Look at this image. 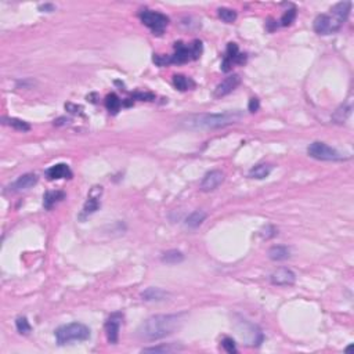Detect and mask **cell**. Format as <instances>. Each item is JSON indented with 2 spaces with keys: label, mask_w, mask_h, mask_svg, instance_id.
Segmentation results:
<instances>
[{
  "label": "cell",
  "mask_w": 354,
  "mask_h": 354,
  "mask_svg": "<svg viewBox=\"0 0 354 354\" xmlns=\"http://www.w3.org/2000/svg\"><path fill=\"white\" fill-rule=\"evenodd\" d=\"M185 321V314H158L153 317L147 318L137 330V336L141 341L154 342L171 336L177 330L181 328V325Z\"/></svg>",
  "instance_id": "1"
},
{
  "label": "cell",
  "mask_w": 354,
  "mask_h": 354,
  "mask_svg": "<svg viewBox=\"0 0 354 354\" xmlns=\"http://www.w3.org/2000/svg\"><path fill=\"white\" fill-rule=\"evenodd\" d=\"M244 118L242 111H226L223 114H195L181 121V126L189 130H212L237 123Z\"/></svg>",
  "instance_id": "2"
},
{
  "label": "cell",
  "mask_w": 354,
  "mask_h": 354,
  "mask_svg": "<svg viewBox=\"0 0 354 354\" xmlns=\"http://www.w3.org/2000/svg\"><path fill=\"white\" fill-rule=\"evenodd\" d=\"M352 10V1H341L331 7L328 14H320L314 19L313 28L318 35H331L341 31L343 24L348 21Z\"/></svg>",
  "instance_id": "3"
},
{
  "label": "cell",
  "mask_w": 354,
  "mask_h": 354,
  "mask_svg": "<svg viewBox=\"0 0 354 354\" xmlns=\"http://www.w3.org/2000/svg\"><path fill=\"white\" fill-rule=\"evenodd\" d=\"M203 46L201 40H194L191 44H184L183 42L175 43V53L172 55H154V62L159 67H165L169 64H185L195 61L202 55Z\"/></svg>",
  "instance_id": "4"
},
{
  "label": "cell",
  "mask_w": 354,
  "mask_h": 354,
  "mask_svg": "<svg viewBox=\"0 0 354 354\" xmlns=\"http://www.w3.org/2000/svg\"><path fill=\"white\" fill-rule=\"evenodd\" d=\"M55 341L60 346L71 345L72 342H85L90 339L92 331L90 328L82 323H71L67 325L58 327L54 332Z\"/></svg>",
  "instance_id": "5"
},
{
  "label": "cell",
  "mask_w": 354,
  "mask_h": 354,
  "mask_svg": "<svg viewBox=\"0 0 354 354\" xmlns=\"http://www.w3.org/2000/svg\"><path fill=\"white\" fill-rule=\"evenodd\" d=\"M141 22L148 26L155 35H162L164 31L166 29V26L169 25V18L166 17L165 14L158 11H153V10H143L139 14Z\"/></svg>",
  "instance_id": "6"
},
{
  "label": "cell",
  "mask_w": 354,
  "mask_h": 354,
  "mask_svg": "<svg viewBox=\"0 0 354 354\" xmlns=\"http://www.w3.org/2000/svg\"><path fill=\"white\" fill-rule=\"evenodd\" d=\"M307 154L312 157V158L317 159V161H343L346 159L343 157L342 154L339 153L338 150L332 148L325 143L321 141H314L312 143L309 148H307Z\"/></svg>",
  "instance_id": "7"
},
{
  "label": "cell",
  "mask_w": 354,
  "mask_h": 354,
  "mask_svg": "<svg viewBox=\"0 0 354 354\" xmlns=\"http://www.w3.org/2000/svg\"><path fill=\"white\" fill-rule=\"evenodd\" d=\"M245 62H246V54L239 51L237 43H228L226 55H224L223 62H221V71L223 72H230L234 64L244 65Z\"/></svg>",
  "instance_id": "8"
},
{
  "label": "cell",
  "mask_w": 354,
  "mask_h": 354,
  "mask_svg": "<svg viewBox=\"0 0 354 354\" xmlns=\"http://www.w3.org/2000/svg\"><path fill=\"white\" fill-rule=\"evenodd\" d=\"M238 335L241 336V339L248 342L246 345L249 346H259L263 342V334L262 331L257 328L256 325L248 323L242 320L241 325L238 327Z\"/></svg>",
  "instance_id": "9"
},
{
  "label": "cell",
  "mask_w": 354,
  "mask_h": 354,
  "mask_svg": "<svg viewBox=\"0 0 354 354\" xmlns=\"http://www.w3.org/2000/svg\"><path fill=\"white\" fill-rule=\"evenodd\" d=\"M123 314L122 313H112L108 320L105 321V336H107V341L111 345H116L119 341V330H121V325H122Z\"/></svg>",
  "instance_id": "10"
},
{
  "label": "cell",
  "mask_w": 354,
  "mask_h": 354,
  "mask_svg": "<svg viewBox=\"0 0 354 354\" xmlns=\"http://www.w3.org/2000/svg\"><path fill=\"white\" fill-rule=\"evenodd\" d=\"M239 83H241V76H239V75H237V73L230 75V76H227L226 79L221 80L219 85L216 86V89H214L213 92V96L216 98L228 96L230 93H232L237 87H238Z\"/></svg>",
  "instance_id": "11"
},
{
  "label": "cell",
  "mask_w": 354,
  "mask_h": 354,
  "mask_svg": "<svg viewBox=\"0 0 354 354\" xmlns=\"http://www.w3.org/2000/svg\"><path fill=\"white\" fill-rule=\"evenodd\" d=\"M103 194V187L100 185H96L90 189V194L87 196V201H86L85 206H83V210L80 213V219H85L86 216H90L93 214L96 210H98L100 208V196Z\"/></svg>",
  "instance_id": "12"
},
{
  "label": "cell",
  "mask_w": 354,
  "mask_h": 354,
  "mask_svg": "<svg viewBox=\"0 0 354 354\" xmlns=\"http://www.w3.org/2000/svg\"><path fill=\"white\" fill-rule=\"evenodd\" d=\"M270 281L273 285H278V287H291L296 282V275L292 270L281 267L270 275Z\"/></svg>",
  "instance_id": "13"
},
{
  "label": "cell",
  "mask_w": 354,
  "mask_h": 354,
  "mask_svg": "<svg viewBox=\"0 0 354 354\" xmlns=\"http://www.w3.org/2000/svg\"><path fill=\"white\" fill-rule=\"evenodd\" d=\"M223 181H224V173H223V172L210 171L203 176L199 188H201L203 192H209V191H213V189H216L217 187H220V185L223 184Z\"/></svg>",
  "instance_id": "14"
},
{
  "label": "cell",
  "mask_w": 354,
  "mask_h": 354,
  "mask_svg": "<svg viewBox=\"0 0 354 354\" xmlns=\"http://www.w3.org/2000/svg\"><path fill=\"white\" fill-rule=\"evenodd\" d=\"M39 177L35 173H25L22 176H19L15 181L10 184L7 187V191L10 192H21V191H26V189L32 188L33 185H36Z\"/></svg>",
  "instance_id": "15"
},
{
  "label": "cell",
  "mask_w": 354,
  "mask_h": 354,
  "mask_svg": "<svg viewBox=\"0 0 354 354\" xmlns=\"http://www.w3.org/2000/svg\"><path fill=\"white\" fill-rule=\"evenodd\" d=\"M46 177L49 180H61V178H71L72 171L67 164H57L46 171Z\"/></svg>",
  "instance_id": "16"
},
{
  "label": "cell",
  "mask_w": 354,
  "mask_h": 354,
  "mask_svg": "<svg viewBox=\"0 0 354 354\" xmlns=\"http://www.w3.org/2000/svg\"><path fill=\"white\" fill-rule=\"evenodd\" d=\"M169 296H171V293L168 291L157 287L147 288L146 291L141 293L143 300H147V302H162V300L168 299Z\"/></svg>",
  "instance_id": "17"
},
{
  "label": "cell",
  "mask_w": 354,
  "mask_h": 354,
  "mask_svg": "<svg viewBox=\"0 0 354 354\" xmlns=\"http://www.w3.org/2000/svg\"><path fill=\"white\" fill-rule=\"evenodd\" d=\"M291 256V250L288 246L284 245H277L270 248L269 250V257L274 262H282V260H287L288 257Z\"/></svg>",
  "instance_id": "18"
},
{
  "label": "cell",
  "mask_w": 354,
  "mask_h": 354,
  "mask_svg": "<svg viewBox=\"0 0 354 354\" xmlns=\"http://www.w3.org/2000/svg\"><path fill=\"white\" fill-rule=\"evenodd\" d=\"M173 85L180 92H187V90H191V89L195 87L194 80L188 76H184V75H175L173 76Z\"/></svg>",
  "instance_id": "19"
},
{
  "label": "cell",
  "mask_w": 354,
  "mask_h": 354,
  "mask_svg": "<svg viewBox=\"0 0 354 354\" xmlns=\"http://www.w3.org/2000/svg\"><path fill=\"white\" fill-rule=\"evenodd\" d=\"M271 169H273V166L271 165L260 164V165L253 166V168L249 171V173H248V176H249L250 178L263 180V178H266V177L269 176L270 173H271Z\"/></svg>",
  "instance_id": "20"
},
{
  "label": "cell",
  "mask_w": 354,
  "mask_h": 354,
  "mask_svg": "<svg viewBox=\"0 0 354 354\" xmlns=\"http://www.w3.org/2000/svg\"><path fill=\"white\" fill-rule=\"evenodd\" d=\"M65 198V194L62 191H47L43 198V205L46 209H51L57 202L62 201Z\"/></svg>",
  "instance_id": "21"
},
{
  "label": "cell",
  "mask_w": 354,
  "mask_h": 354,
  "mask_svg": "<svg viewBox=\"0 0 354 354\" xmlns=\"http://www.w3.org/2000/svg\"><path fill=\"white\" fill-rule=\"evenodd\" d=\"M206 217H208V214L205 213L203 210H194V212L185 219V224H187V227H189V228H198V227L201 226L202 223L206 220Z\"/></svg>",
  "instance_id": "22"
},
{
  "label": "cell",
  "mask_w": 354,
  "mask_h": 354,
  "mask_svg": "<svg viewBox=\"0 0 354 354\" xmlns=\"http://www.w3.org/2000/svg\"><path fill=\"white\" fill-rule=\"evenodd\" d=\"M105 107L107 110L110 111V114L112 115H116L119 111H121V107H122V100L116 96L115 93H111L105 97Z\"/></svg>",
  "instance_id": "23"
},
{
  "label": "cell",
  "mask_w": 354,
  "mask_h": 354,
  "mask_svg": "<svg viewBox=\"0 0 354 354\" xmlns=\"http://www.w3.org/2000/svg\"><path fill=\"white\" fill-rule=\"evenodd\" d=\"M352 114V105H348V104H342L338 110L334 112V115H332V121L335 123H339V125H342V123H345L346 121H348L349 115Z\"/></svg>",
  "instance_id": "24"
},
{
  "label": "cell",
  "mask_w": 354,
  "mask_h": 354,
  "mask_svg": "<svg viewBox=\"0 0 354 354\" xmlns=\"http://www.w3.org/2000/svg\"><path fill=\"white\" fill-rule=\"evenodd\" d=\"M178 350H183V348H178L177 345L169 343V345H162V346H153V348H144L141 352L143 353H175Z\"/></svg>",
  "instance_id": "25"
},
{
  "label": "cell",
  "mask_w": 354,
  "mask_h": 354,
  "mask_svg": "<svg viewBox=\"0 0 354 354\" xmlns=\"http://www.w3.org/2000/svg\"><path fill=\"white\" fill-rule=\"evenodd\" d=\"M184 260V255L177 249H171L165 252L162 255V262L166 264H177V263H181Z\"/></svg>",
  "instance_id": "26"
},
{
  "label": "cell",
  "mask_w": 354,
  "mask_h": 354,
  "mask_svg": "<svg viewBox=\"0 0 354 354\" xmlns=\"http://www.w3.org/2000/svg\"><path fill=\"white\" fill-rule=\"evenodd\" d=\"M3 121H4L3 123H6V125L11 126L15 130H19V132H29L31 130V125L29 123H26L25 121H21V119H17V118H4Z\"/></svg>",
  "instance_id": "27"
},
{
  "label": "cell",
  "mask_w": 354,
  "mask_h": 354,
  "mask_svg": "<svg viewBox=\"0 0 354 354\" xmlns=\"http://www.w3.org/2000/svg\"><path fill=\"white\" fill-rule=\"evenodd\" d=\"M217 15L220 19H223L227 24H232L237 19V11H234L232 8H227V7H220L217 10Z\"/></svg>",
  "instance_id": "28"
},
{
  "label": "cell",
  "mask_w": 354,
  "mask_h": 354,
  "mask_svg": "<svg viewBox=\"0 0 354 354\" xmlns=\"http://www.w3.org/2000/svg\"><path fill=\"white\" fill-rule=\"evenodd\" d=\"M15 327H17V331H18L19 334H22V335H28L32 331L31 324L26 320V317L17 318V320H15Z\"/></svg>",
  "instance_id": "29"
},
{
  "label": "cell",
  "mask_w": 354,
  "mask_h": 354,
  "mask_svg": "<svg viewBox=\"0 0 354 354\" xmlns=\"http://www.w3.org/2000/svg\"><path fill=\"white\" fill-rule=\"evenodd\" d=\"M296 19V8L292 7L291 10H287L284 12V15L281 17V25L282 26H289L293 24V21Z\"/></svg>",
  "instance_id": "30"
},
{
  "label": "cell",
  "mask_w": 354,
  "mask_h": 354,
  "mask_svg": "<svg viewBox=\"0 0 354 354\" xmlns=\"http://www.w3.org/2000/svg\"><path fill=\"white\" fill-rule=\"evenodd\" d=\"M221 346H223V349L226 350L227 353H230V354L238 353V349H237V346H235V342L232 341L231 338H224V339L221 341Z\"/></svg>",
  "instance_id": "31"
},
{
  "label": "cell",
  "mask_w": 354,
  "mask_h": 354,
  "mask_svg": "<svg viewBox=\"0 0 354 354\" xmlns=\"http://www.w3.org/2000/svg\"><path fill=\"white\" fill-rule=\"evenodd\" d=\"M259 108H260V101H259V98L257 97L250 98L249 104H248V110H249V112L255 114V112L259 111Z\"/></svg>",
  "instance_id": "32"
},
{
  "label": "cell",
  "mask_w": 354,
  "mask_h": 354,
  "mask_svg": "<svg viewBox=\"0 0 354 354\" xmlns=\"http://www.w3.org/2000/svg\"><path fill=\"white\" fill-rule=\"evenodd\" d=\"M136 97L140 98V100H146V101H153L154 100V94H150V93H136Z\"/></svg>",
  "instance_id": "33"
},
{
  "label": "cell",
  "mask_w": 354,
  "mask_h": 354,
  "mask_svg": "<svg viewBox=\"0 0 354 354\" xmlns=\"http://www.w3.org/2000/svg\"><path fill=\"white\" fill-rule=\"evenodd\" d=\"M39 10L43 12L44 11L51 12V11H54L55 7H54V4H43V6H39Z\"/></svg>",
  "instance_id": "34"
}]
</instances>
